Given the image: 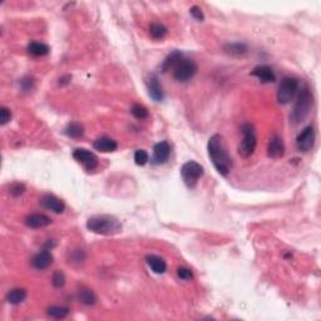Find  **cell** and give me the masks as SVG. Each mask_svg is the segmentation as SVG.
Listing matches in <instances>:
<instances>
[{
    "mask_svg": "<svg viewBox=\"0 0 321 321\" xmlns=\"http://www.w3.org/2000/svg\"><path fill=\"white\" fill-rule=\"evenodd\" d=\"M207 151H209V157L212 160L216 171L221 176H227L232 167V160L223 146L222 137L219 134L212 136L207 145Z\"/></svg>",
    "mask_w": 321,
    "mask_h": 321,
    "instance_id": "6da1fadb",
    "label": "cell"
},
{
    "mask_svg": "<svg viewBox=\"0 0 321 321\" xmlns=\"http://www.w3.org/2000/svg\"><path fill=\"white\" fill-rule=\"evenodd\" d=\"M87 228L97 235L113 236L122 231V225L115 217L109 214H97L87 221Z\"/></svg>",
    "mask_w": 321,
    "mask_h": 321,
    "instance_id": "7a4b0ae2",
    "label": "cell"
},
{
    "mask_svg": "<svg viewBox=\"0 0 321 321\" xmlns=\"http://www.w3.org/2000/svg\"><path fill=\"white\" fill-rule=\"evenodd\" d=\"M311 106H313V94H311L310 89L305 87L303 91L300 92L296 103L294 106V109H292L291 115H290V119H291L292 123L297 124L300 122H303L310 113Z\"/></svg>",
    "mask_w": 321,
    "mask_h": 321,
    "instance_id": "3957f363",
    "label": "cell"
},
{
    "mask_svg": "<svg viewBox=\"0 0 321 321\" xmlns=\"http://www.w3.org/2000/svg\"><path fill=\"white\" fill-rule=\"evenodd\" d=\"M242 133H244V139L241 141V145L238 146V155L241 157L247 158L255 152L257 145V137L255 133L254 126L250 123H245L242 126Z\"/></svg>",
    "mask_w": 321,
    "mask_h": 321,
    "instance_id": "277c9868",
    "label": "cell"
},
{
    "mask_svg": "<svg viewBox=\"0 0 321 321\" xmlns=\"http://www.w3.org/2000/svg\"><path fill=\"white\" fill-rule=\"evenodd\" d=\"M181 176L187 187L193 188L200 178L204 176V167L195 160H188L181 168Z\"/></svg>",
    "mask_w": 321,
    "mask_h": 321,
    "instance_id": "5b68a950",
    "label": "cell"
},
{
    "mask_svg": "<svg viewBox=\"0 0 321 321\" xmlns=\"http://www.w3.org/2000/svg\"><path fill=\"white\" fill-rule=\"evenodd\" d=\"M198 67L191 59H181L173 70V78L179 83H186L188 80L192 79L197 73Z\"/></svg>",
    "mask_w": 321,
    "mask_h": 321,
    "instance_id": "8992f818",
    "label": "cell"
},
{
    "mask_svg": "<svg viewBox=\"0 0 321 321\" xmlns=\"http://www.w3.org/2000/svg\"><path fill=\"white\" fill-rule=\"evenodd\" d=\"M299 88V80L296 78L286 77L282 79L277 91V101L280 105H287L296 94Z\"/></svg>",
    "mask_w": 321,
    "mask_h": 321,
    "instance_id": "52a82bcc",
    "label": "cell"
},
{
    "mask_svg": "<svg viewBox=\"0 0 321 321\" xmlns=\"http://www.w3.org/2000/svg\"><path fill=\"white\" fill-rule=\"evenodd\" d=\"M73 157L80 164H83L87 171H93L98 167V157L86 148H77L73 152Z\"/></svg>",
    "mask_w": 321,
    "mask_h": 321,
    "instance_id": "ba28073f",
    "label": "cell"
},
{
    "mask_svg": "<svg viewBox=\"0 0 321 321\" xmlns=\"http://www.w3.org/2000/svg\"><path fill=\"white\" fill-rule=\"evenodd\" d=\"M315 129L313 126H309L304 129L301 133L297 136L296 138V147L299 148V151L303 152H308V151L313 150L314 145H315Z\"/></svg>",
    "mask_w": 321,
    "mask_h": 321,
    "instance_id": "9c48e42d",
    "label": "cell"
},
{
    "mask_svg": "<svg viewBox=\"0 0 321 321\" xmlns=\"http://www.w3.org/2000/svg\"><path fill=\"white\" fill-rule=\"evenodd\" d=\"M169 155H171V146L167 141H162L153 147V157L151 162L152 164H163L169 158Z\"/></svg>",
    "mask_w": 321,
    "mask_h": 321,
    "instance_id": "30bf717a",
    "label": "cell"
},
{
    "mask_svg": "<svg viewBox=\"0 0 321 321\" xmlns=\"http://www.w3.org/2000/svg\"><path fill=\"white\" fill-rule=\"evenodd\" d=\"M39 204L43 209L49 210V211H53L55 212V214H63L65 210L64 202L54 195L43 196V197L40 198Z\"/></svg>",
    "mask_w": 321,
    "mask_h": 321,
    "instance_id": "8fae6325",
    "label": "cell"
},
{
    "mask_svg": "<svg viewBox=\"0 0 321 321\" xmlns=\"http://www.w3.org/2000/svg\"><path fill=\"white\" fill-rule=\"evenodd\" d=\"M147 88H148V94H150L151 98L156 102H162L164 98L163 89H162V86L160 83V79L156 74H151L150 78L147 80Z\"/></svg>",
    "mask_w": 321,
    "mask_h": 321,
    "instance_id": "7c38bea8",
    "label": "cell"
},
{
    "mask_svg": "<svg viewBox=\"0 0 321 321\" xmlns=\"http://www.w3.org/2000/svg\"><path fill=\"white\" fill-rule=\"evenodd\" d=\"M53 264V256L49 252V250H43V251L38 252L32 259V266L35 270H46Z\"/></svg>",
    "mask_w": 321,
    "mask_h": 321,
    "instance_id": "4fadbf2b",
    "label": "cell"
},
{
    "mask_svg": "<svg viewBox=\"0 0 321 321\" xmlns=\"http://www.w3.org/2000/svg\"><path fill=\"white\" fill-rule=\"evenodd\" d=\"M285 153V146L284 142H282V138L277 134L271 137L270 142H268V157L273 158V160H277V158H281Z\"/></svg>",
    "mask_w": 321,
    "mask_h": 321,
    "instance_id": "5bb4252c",
    "label": "cell"
},
{
    "mask_svg": "<svg viewBox=\"0 0 321 321\" xmlns=\"http://www.w3.org/2000/svg\"><path fill=\"white\" fill-rule=\"evenodd\" d=\"M25 225L30 228H43L52 223V218L44 214H32L25 217Z\"/></svg>",
    "mask_w": 321,
    "mask_h": 321,
    "instance_id": "9a60e30c",
    "label": "cell"
},
{
    "mask_svg": "<svg viewBox=\"0 0 321 321\" xmlns=\"http://www.w3.org/2000/svg\"><path fill=\"white\" fill-rule=\"evenodd\" d=\"M251 74L259 78L263 83H272L276 80L275 73H273L272 68L268 67V65H259L252 70Z\"/></svg>",
    "mask_w": 321,
    "mask_h": 321,
    "instance_id": "2e32d148",
    "label": "cell"
},
{
    "mask_svg": "<svg viewBox=\"0 0 321 321\" xmlns=\"http://www.w3.org/2000/svg\"><path fill=\"white\" fill-rule=\"evenodd\" d=\"M93 147L94 150L99 151V152L109 153V152H114V151L117 150L118 145L114 139L109 138V137H101V138L94 141Z\"/></svg>",
    "mask_w": 321,
    "mask_h": 321,
    "instance_id": "e0dca14e",
    "label": "cell"
},
{
    "mask_svg": "<svg viewBox=\"0 0 321 321\" xmlns=\"http://www.w3.org/2000/svg\"><path fill=\"white\" fill-rule=\"evenodd\" d=\"M146 263L150 266L151 270L155 273H164L167 270V264L162 257L157 256V255H147L146 256Z\"/></svg>",
    "mask_w": 321,
    "mask_h": 321,
    "instance_id": "ac0fdd59",
    "label": "cell"
},
{
    "mask_svg": "<svg viewBox=\"0 0 321 321\" xmlns=\"http://www.w3.org/2000/svg\"><path fill=\"white\" fill-rule=\"evenodd\" d=\"M27 299V291L24 289H13L6 295V301L11 305H19Z\"/></svg>",
    "mask_w": 321,
    "mask_h": 321,
    "instance_id": "d6986e66",
    "label": "cell"
},
{
    "mask_svg": "<svg viewBox=\"0 0 321 321\" xmlns=\"http://www.w3.org/2000/svg\"><path fill=\"white\" fill-rule=\"evenodd\" d=\"M28 52L34 56H44L47 54H49L51 48L47 44L40 43V42H32L28 46Z\"/></svg>",
    "mask_w": 321,
    "mask_h": 321,
    "instance_id": "ffe728a7",
    "label": "cell"
},
{
    "mask_svg": "<svg viewBox=\"0 0 321 321\" xmlns=\"http://www.w3.org/2000/svg\"><path fill=\"white\" fill-rule=\"evenodd\" d=\"M78 300H79L82 304H84V305L91 306V305H94V304H96L97 297L91 289L82 287V289L79 290V292H78Z\"/></svg>",
    "mask_w": 321,
    "mask_h": 321,
    "instance_id": "44dd1931",
    "label": "cell"
},
{
    "mask_svg": "<svg viewBox=\"0 0 321 321\" xmlns=\"http://www.w3.org/2000/svg\"><path fill=\"white\" fill-rule=\"evenodd\" d=\"M64 132L69 138L78 139L84 134V128L83 126L80 123H78V122H72V123H69L65 127Z\"/></svg>",
    "mask_w": 321,
    "mask_h": 321,
    "instance_id": "7402d4cb",
    "label": "cell"
},
{
    "mask_svg": "<svg viewBox=\"0 0 321 321\" xmlns=\"http://www.w3.org/2000/svg\"><path fill=\"white\" fill-rule=\"evenodd\" d=\"M181 59H182V53L178 51H174L173 53H171L166 59H164L162 65H160V69H162V72H167L169 68L176 65Z\"/></svg>",
    "mask_w": 321,
    "mask_h": 321,
    "instance_id": "603a6c76",
    "label": "cell"
},
{
    "mask_svg": "<svg viewBox=\"0 0 321 321\" xmlns=\"http://www.w3.org/2000/svg\"><path fill=\"white\" fill-rule=\"evenodd\" d=\"M167 32H168L167 28L164 27L163 24H160V23H153V24H151L150 27L151 37L156 40L163 39V38L167 35Z\"/></svg>",
    "mask_w": 321,
    "mask_h": 321,
    "instance_id": "cb8c5ba5",
    "label": "cell"
},
{
    "mask_svg": "<svg viewBox=\"0 0 321 321\" xmlns=\"http://www.w3.org/2000/svg\"><path fill=\"white\" fill-rule=\"evenodd\" d=\"M47 314L53 319H64L69 314V309L64 306H51L47 310Z\"/></svg>",
    "mask_w": 321,
    "mask_h": 321,
    "instance_id": "d4e9b609",
    "label": "cell"
},
{
    "mask_svg": "<svg viewBox=\"0 0 321 321\" xmlns=\"http://www.w3.org/2000/svg\"><path fill=\"white\" fill-rule=\"evenodd\" d=\"M225 52L228 54H232V55H240V54H244L247 52V46L244 43H231L226 44L225 46Z\"/></svg>",
    "mask_w": 321,
    "mask_h": 321,
    "instance_id": "484cf974",
    "label": "cell"
},
{
    "mask_svg": "<svg viewBox=\"0 0 321 321\" xmlns=\"http://www.w3.org/2000/svg\"><path fill=\"white\" fill-rule=\"evenodd\" d=\"M131 113L133 114L134 118H137V119H141V120L146 119V118H148V115H150L147 108L143 107V106H141V105L132 106Z\"/></svg>",
    "mask_w": 321,
    "mask_h": 321,
    "instance_id": "4316f807",
    "label": "cell"
},
{
    "mask_svg": "<svg viewBox=\"0 0 321 321\" xmlns=\"http://www.w3.org/2000/svg\"><path fill=\"white\" fill-rule=\"evenodd\" d=\"M134 162L138 166H145L148 162V153L145 150H137L134 153Z\"/></svg>",
    "mask_w": 321,
    "mask_h": 321,
    "instance_id": "83f0119b",
    "label": "cell"
},
{
    "mask_svg": "<svg viewBox=\"0 0 321 321\" xmlns=\"http://www.w3.org/2000/svg\"><path fill=\"white\" fill-rule=\"evenodd\" d=\"M52 284H53V286L56 287V289H60V287L64 286L65 284L64 273H63L62 271H56V272H54L53 278H52Z\"/></svg>",
    "mask_w": 321,
    "mask_h": 321,
    "instance_id": "f1b7e54d",
    "label": "cell"
},
{
    "mask_svg": "<svg viewBox=\"0 0 321 321\" xmlns=\"http://www.w3.org/2000/svg\"><path fill=\"white\" fill-rule=\"evenodd\" d=\"M10 119H11L10 109H8L6 107H1V109H0V123H1V126H5Z\"/></svg>",
    "mask_w": 321,
    "mask_h": 321,
    "instance_id": "f546056e",
    "label": "cell"
},
{
    "mask_svg": "<svg viewBox=\"0 0 321 321\" xmlns=\"http://www.w3.org/2000/svg\"><path fill=\"white\" fill-rule=\"evenodd\" d=\"M190 13H191V15L196 19V20H198V22H202V20L205 19V14L200 6H197V5L192 6V8L190 9Z\"/></svg>",
    "mask_w": 321,
    "mask_h": 321,
    "instance_id": "4dcf8cb0",
    "label": "cell"
},
{
    "mask_svg": "<svg viewBox=\"0 0 321 321\" xmlns=\"http://www.w3.org/2000/svg\"><path fill=\"white\" fill-rule=\"evenodd\" d=\"M25 191V186L23 183H14L10 187V195L14 196V197H18V196L23 195Z\"/></svg>",
    "mask_w": 321,
    "mask_h": 321,
    "instance_id": "1f68e13d",
    "label": "cell"
},
{
    "mask_svg": "<svg viewBox=\"0 0 321 321\" xmlns=\"http://www.w3.org/2000/svg\"><path fill=\"white\" fill-rule=\"evenodd\" d=\"M177 275H178L179 278H182V280H191L193 277L192 271L187 268H179L177 270Z\"/></svg>",
    "mask_w": 321,
    "mask_h": 321,
    "instance_id": "d6a6232c",
    "label": "cell"
},
{
    "mask_svg": "<svg viewBox=\"0 0 321 321\" xmlns=\"http://www.w3.org/2000/svg\"><path fill=\"white\" fill-rule=\"evenodd\" d=\"M70 79H72L70 75H64V77L59 78V84L60 86H67V84L70 83Z\"/></svg>",
    "mask_w": 321,
    "mask_h": 321,
    "instance_id": "836d02e7",
    "label": "cell"
}]
</instances>
